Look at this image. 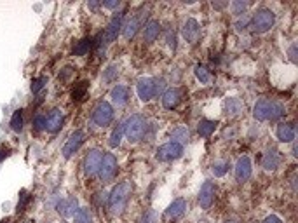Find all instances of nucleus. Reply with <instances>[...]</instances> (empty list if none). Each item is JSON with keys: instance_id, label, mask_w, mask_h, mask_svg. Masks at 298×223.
Returning <instances> with one entry per match:
<instances>
[{"instance_id": "49", "label": "nucleus", "mask_w": 298, "mask_h": 223, "mask_svg": "<svg viewBox=\"0 0 298 223\" xmlns=\"http://www.w3.org/2000/svg\"><path fill=\"white\" fill-rule=\"evenodd\" d=\"M223 223H239L237 220H227V221H223Z\"/></svg>"}, {"instance_id": "24", "label": "nucleus", "mask_w": 298, "mask_h": 223, "mask_svg": "<svg viewBox=\"0 0 298 223\" xmlns=\"http://www.w3.org/2000/svg\"><path fill=\"white\" fill-rule=\"evenodd\" d=\"M242 110H244V103L239 98H227L225 103H223V113L227 117H235L242 113Z\"/></svg>"}, {"instance_id": "8", "label": "nucleus", "mask_w": 298, "mask_h": 223, "mask_svg": "<svg viewBox=\"0 0 298 223\" xmlns=\"http://www.w3.org/2000/svg\"><path fill=\"white\" fill-rule=\"evenodd\" d=\"M122 20H124L122 13H115L112 16L108 27H106L105 32L101 34V39H103V44H105V46H108V44H112L113 40H117L119 34L122 32V25H124Z\"/></svg>"}, {"instance_id": "9", "label": "nucleus", "mask_w": 298, "mask_h": 223, "mask_svg": "<svg viewBox=\"0 0 298 223\" xmlns=\"http://www.w3.org/2000/svg\"><path fill=\"white\" fill-rule=\"evenodd\" d=\"M103 152L98 148H93L87 152L86 159H84V173L86 176H98L99 166H101Z\"/></svg>"}, {"instance_id": "12", "label": "nucleus", "mask_w": 298, "mask_h": 223, "mask_svg": "<svg viewBox=\"0 0 298 223\" xmlns=\"http://www.w3.org/2000/svg\"><path fill=\"white\" fill-rule=\"evenodd\" d=\"M84 140H86V133L84 131H75V133L70 134V138L66 140V143L63 145V157L65 159H70L73 153L77 152L80 147H82Z\"/></svg>"}, {"instance_id": "35", "label": "nucleus", "mask_w": 298, "mask_h": 223, "mask_svg": "<svg viewBox=\"0 0 298 223\" xmlns=\"http://www.w3.org/2000/svg\"><path fill=\"white\" fill-rule=\"evenodd\" d=\"M32 124L35 131H44L46 129V115L44 113H35V117L32 119Z\"/></svg>"}, {"instance_id": "41", "label": "nucleus", "mask_w": 298, "mask_h": 223, "mask_svg": "<svg viewBox=\"0 0 298 223\" xmlns=\"http://www.w3.org/2000/svg\"><path fill=\"white\" fill-rule=\"evenodd\" d=\"M166 42H168L169 49H173V51L176 49V35L173 30H168V34H166Z\"/></svg>"}, {"instance_id": "26", "label": "nucleus", "mask_w": 298, "mask_h": 223, "mask_svg": "<svg viewBox=\"0 0 298 223\" xmlns=\"http://www.w3.org/2000/svg\"><path fill=\"white\" fill-rule=\"evenodd\" d=\"M173 140L176 141V143L183 145L187 143V141L190 140V131L187 126H176L175 129H173Z\"/></svg>"}, {"instance_id": "7", "label": "nucleus", "mask_w": 298, "mask_h": 223, "mask_svg": "<svg viewBox=\"0 0 298 223\" xmlns=\"http://www.w3.org/2000/svg\"><path fill=\"white\" fill-rule=\"evenodd\" d=\"M183 155V145L176 143V141H169V143H164L157 148L156 152V159L161 160V162H171V160H176Z\"/></svg>"}, {"instance_id": "4", "label": "nucleus", "mask_w": 298, "mask_h": 223, "mask_svg": "<svg viewBox=\"0 0 298 223\" xmlns=\"http://www.w3.org/2000/svg\"><path fill=\"white\" fill-rule=\"evenodd\" d=\"M275 23V14L270 9H258L249 18V28L253 34H265Z\"/></svg>"}, {"instance_id": "29", "label": "nucleus", "mask_w": 298, "mask_h": 223, "mask_svg": "<svg viewBox=\"0 0 298 223\" xmlns=\"http://www.w3.org/2000/svg\"><path fill=\"white\" fill-rule=\"evenodd\" d=\"M91 47H93V39L86 37L80 40V42H77V46L73 47V54H75V56H86L91 51Z\"/></svg>"}, {"instance_id": "45", "label": "nucleus", "mask_w": 298, "mask_h": 223, "mask_svg": "<svg viewBox=\"0 0 298 223\" xmlns=\"http://www.w3.org/2000/svg\"><path fill=\"white\" fill-rule=\"evenodd\" d=\"M101 6L106 7V9H117V7L120 6V2H119V0H117V2H103Z\"/></svg>"}, {"instance_id": "22", "label": "nucleus", "mask_w": 298, "mask_h": 223, "mask_svg": "<svg viewBox=\"0 0 298 223\" xmlns=\"http://www.w3.org/2000/svg\"><path fill=\"white\" fill-rule=\"evenodd\" d=\"M180 100H182L180 89H176V87H169V89H166L163 94V107L168 108V110H173V108L178 107Z\"/></svg>"}, {"instance_id": "17", "label": "nucleus", "mask_w": 298, "mask_h": 223, "mask_svg": "<svg viewBox=\"0 0 298 223\" xmlns=\"http://www.w3.org/2000/svg\"><path fill=\"white\" fill-rule=\"evenodd\" d=\"M63 122H65V115H63V112L58 110V108L51 110L46 115V129L49 131V133H58V131L63 127Z\"/></svg>"}, {"instance_id": "1", "label": "nucleus", "mask_w": 298, "mask_h": 223, "mask_svg": "<svg viewBox=\"0 0 298 223\" xmlns=\"http://www.w3.org/2000/svg\"><path fill=\"white\" fill-rule=\"evenodd\" d=\"M131 192H132V185H131V181H127V180L120 181L119 185L113 186V190L110 192V195H108V200H106L110 213H112L113 216H120V214L126 211L127 200H129V197H131Z\"/></svg>"}, {"instance_id": "5", "label": "nucleus", "mask_w": 298, "mask_h": 223, "mask_svg": "<svg viewBox=\"0 0 298 223\" xmlns=\"http://www.w3.org/2000/svg\"><path fill=\"white\" fill-rule=\"evenodd\" d=\"M91 120L96 127H106L112 124L113 120V107L108 103V101H99V103L94 107L93 115H91Z\"/></svg>"}, {"instance_id": "43", "label": "nucleus", "mask_w": 298, "mask_h": 223, "mask_svg": "<svg viewBox=\"0 0 298 223\" xmlns=\"http://www.w3.org/2000/svg\"><path fill=\"white\" fill-rule=\"evenodd\" d=\"M288 54H289V60H291L293 63H296V44H293V46L289 47Z\"/></svg>"}, {"instance_id": "25", "label": "nucleus", "mask_w": 298, "mask_h": 223, "mask_svg": "<svg viewBox=\"0 0 298 223\" xmlns=\"http://www.w3.org/2000/svg\"><path fill=\"white\" fill-rule=\"evenodd\" d=\"M216 126H218V122H216V120L201 119V122H199V126H197V133L201 134L202 138H209L213 133H215Z\"/></svg>"}, {"instance_id": "40", "label": "nucleus", "mask_w": 298, "mask_h": 223, "mask_svg": "<svg viewBox=\"0 0 298 223\" xmlns=\"http://www.w3.org/2000/svg\"><path fill=\"white\" fill-rule=\"evenodd\" d=\"M28 200H30V195H28V192H21V195H20V202H18V213L20 211H23L25 209V206L28 204Z\"/></svg>"}, {"instance_id": "28", "label": "nucleus", "mask_w": 298, "mask_h": 223, "mask_svg": "<svg viewBox=\"0 0 298 223\" xmlns=\"http://www.w3.org/2000/svg\"><path fill=\"white\" fill-rule=\"evenodd\" d=\"M194 74H196L197 80L201 84H211L213 75H211V72H209L208 68L204 67V65H196V68H194Z\"/></svg>"}, {"instance_id": "19", "label": "nucleus", "mask_w": 298, "mask_h": 223, "mask_svg": "<svg viewBox=\"0 0 298 223\" xmlns=\"http://www.w3.org/2000/svg\"><path fill=\"white\" fill-rule=\"evenodd\" d=\"M185 211H187V200L180 197V199H175L169 204L164 214L168 220H178V218H182L185 214Z\"/></svg>"}, {"instance_id": "34", "label": "nucleus", "mask_w": 298, "mask_h": 223, "mask_svg": "<svg viewBox=\"0 0 298 223\" xmlns=\"http://www.w3.org/2000/svg\"><path fill=\"white\" fill-rule=\"evenodd\" d=\"M11 127L16 133H20L23 129V110H16L13 113V117H11Z\"/></svg>"}, {"instance_id": "15", "label": "nucleus", "mask_w": 298, "mask_h": 223, "mask_svg": "<svg viewBox=\"0 0 298 223\" xmlns=\"http://www.w3.org/2000/svg\"><path fill=\"white\" fill-rule=\"evenodd\" d=\"M182 35L189 44H196L199 37H201V25H199V21L194 20V18L187 20L182 28Z\"/></svg>"}, {"instance_id": "32", "label": "nucleus", "mask_w": 298, "mask_h": 223, "mask_svg": "<svg viewBox=\"0 0 298 223\" xmlns=\"http://www.w3.org/2000/svg\"><path fill=\"white\" fill-rule=\"evenodd\" d=\"M87 89H89V84L87 82H79L72 91V98L73 101H82L87 96Z\"/></svg>"}, {"instance_id": "39", "label": "nucleus", "mask_w": 298, "mask_h": 223, "mask_svg": "<svg viewBox=\"0 0 298 223\" xmlns=\"http://www.w3.org/2000/svg\"><path fill=\"white\" fill-rule=\"evenodd\" d=\"M139 223H157V213L154 209L145 211V214L141 216V221Z\"/></svg>"}, {"instance_id": "36", "label": "nucleus", "mask_w": 298, "mask_h": 223, "mask_svg": "<svg viewBox=\"0 0 298 223\" xmlns=\"http://www.w3.org/2000/svg\"><path fill=\"white\" fill-rule=\"evenodd\" d=\"M248 6H249L248 2H241V0H235V2L230 4L232 13H234L235 16H241V14H244L246 9H248Z\"/></svg>"}, {"instance_id": "27", "label": "nucleus", "mask_w": 298, "mask_h": 223, "mask_svg": "<svg viewBox=\"0 0 298 223\" xmlns=\"http://www.w3.org/2000/svg\"><path fill=\"white\" fill-rule=\"evenodd\" d=\"M229 167H230V162H229V160H225V159H218V160H215V162L211 164V171H213V174H215L216 178L225 176L227 171H229Z\"/></svg>"}, {"instance_id": "18", "label": "nucleus", "mask_w": 298, "mask_h": 223, "mask_svg": "<svg viewBox=\"0 0 298 223\" xmlns=\"http://www.w3.org/2000/svg\"><path fill=\"white\" fill-rule=\"evenodd\" d=\"M110 98H112V103L117 108L126 107L127 101H129V87L122 86V84H117L112 91H110Z\"/></svg>"}, {"instance_id": "30", "label": "nucleus", "mask_w": 298, "mask_h": 223, "mask_svg": "<svg viewBox=\"0 0 298 223\" xmlns=\"http://www.w3.org/2000/svg\"><path fill=\"white\" fill-rule=\"evenodd\" d=\"M119 74H120L119 67L113 63V65H108V67H106V70H103L101 79H103V82H105V84H112V82H115V80H117Z\"/></svg>"}, {"instance_id": "42", "label": "nucleus", "mask_w": 298, "mask_h": 223, "mask_svg": "<svg viewBox=\"0 0 298 223\" xmlns=\"http://www.w3.org/2000/svg\"><path fill=\"white\" fill-rule=\"evenodd\" d=\"M154 87H156V96L157 94H164L166 80L164 79H154Z\"/></svg>"}, {"instance_id": "10", "label": "nucleus", "mask_w": 298, "mask_h": 223, "mask_svg": "<svg viewBox=\"0 0 298 223\" xmlns=\"http://www.w3.org/2000/svg\"><path fill=\"white\" fill-rule=\"evenodd\" d=\"M251 173H253L251 159H249L248 155L239 157L237 162H235V167H234L235 180H237L239 183H244V181H248L249 178H251Z\"/></svg>"}, {"instance_id": "50", "label": "nucleus", "mask_w": 298, "mask_h": 223, "mask_svg": "<svg viewBox=\"0 0 298 223\" xmlns=\"http://www.w3.org/2000/svg\"><path fill=\"white\" fill-rule=\"evenodd\" d=\"M4 223H9V221H4Z\"/></svg>"}, {"instance_id": "44", "label": "nucleus", "mask_w": 298, "mask_h": 223, "mask_svg": "<svg viewBox=\"0 0 298 223\" xmlns=\"http://www.w3.org/2000/svg\"><path fill=\"white\" fill-rule=\"evenodd\" d=\"M263 223H282V220L279 216H275V214H270V216L265 218Z\"/></svg>"}, {"instance_id": "20", "label": "nucleus", "mask_w": 298, "mask_h": 223, "mask_svg": "<svg viewBox=\"0 0 298 223\" xmlns=\"http://www.w3.org/2000/svg\"><path fill=\"white\" fill-rule=\"evenodd\" d=\"M159 35H161V23L156 20H150L148 23L145 25V28H143V42H146V44L156 42V40L159 39Z\"/></svg>"}, {"instance_id": "23", "label": "nucleus", "mask_w": 298, "mask_h": 223, "mask_svg": "<svg viewBox=\"0 0 298 223\" xmlns=\"http://www.w3.org/2000/svg\"><path fill=\"white\" fill-rule=\"evenodd\" d=\"M141 23H143L141 16H132V18H129V20L126 21V25H122V35L127 40H131L136 34H138V30H139V27H141Z\"/></svg>"}, {"instance_id": "6", "label": "nucleus", "mask_w": 298, "mask_h": 223, "mask_svg": "<svg viewBox=\"0 0 298 223\" xmlns=\"http://www.w3.org/2000/svg\"><path fill=\"white\" fill-rule=\"evenodd\" d=\"M117 171H119V164H117V159L113 153H103L101 159V166H99L98 176L101 181H112L113 178L117 176Z\"/></svg>"}, {"instance_id": "33", "label": "nucleus", "mask_w": 298, "mask_h": 223, "mask_svg": "<svg viewBox=\"0 0 298 223\" xmlns=\"http://www.w3.org/2000/svg\"><path fill=\"white\" fill-rule=\"evenodd\" d=\"M73 223H93V213L89 207H80L73 216Z\"/></svg>"}, {"instance_id": "38", "label": "nucleus", "mask_w": 298, "mask_h": 223, "mask_svg": "<svg viewBox=\"0 0 298 223\" xmlns=\"http://www.w3.org/2000/svg\"><path fill=\"white\" fill-rule=\"evenodd\" d=\"M249 18H251V16H246V14L239 16L237 21H235V30H237V32H244L246 28H249Z\"/></svg>"}, {"instance_id": "31", "label": "nucleus", "mask_w": 298, "mask_h": 223, "mask_svg": "<svg viewBox=\"0 0 298 223\" xmlns=\"http://www.w3.org/2000/svg\"><path fill=\"white\" fill-rule=\"evenodd\" d=\"M122 134H124V122H120L119 126L115 127V129L112 131V134H110V140H108V145L112 148H117L120 145V141H122Z\"/></svg>"}, {"instance_id": "13", "label": "nucleus", "mask_w": 298, "mask_h": 223, "mask_svg": "<svg viewBox=\"0 0 298 223\" xmlns=\"http://www.w3.org/2000/svg\"><path fill=\"white\" fill-rule=\"evenodd\" d=\"M136 93L141 101H150L152 98H156V87H154V79L152 77H141L136 84Z\"/></svg>"}, {"instance_id": "48", "label": "nucleus", "mask_w": 298, "mask_h": 223, "mask_svg": "<svg viewBox=\"0 0 298 223\" xmlns=\"http://www.w3.org/2000/svg\"><path fill=\"white\" fill-rule=\"evenodd\" d=\"M99 6H101L99 2H87V7H91V9H96Z\"/></svg>"}, {"instance_id": "37", "label": "nucleus", "mask_w": 298, "mask_h": 223, "mask_svg": "<svg viewBox=\"0 0 298 223\" xmlns=\"http://www.w3.org/2000/svg\"><path fill=\"white\" fill-rule=\"evenodd\" d=\"M47 84V77H39V79H33L32 80V93H40V91L44 89V86Z\"/></svg>"}, {"instance_id": "47", "label": "nucleus", "mask_w": 298, "mask_h": 223, "mask_svg": "<svg viewBox=\"0 0 298 223\" xmlns=\"http://www.w3.org/2000/svg\"><path fill=\"white\" fill-rule=\"evenodd\" d=\"M211 6L215 7V9H223V7L227 6V2H213Z\"/></svg>"}, {"instance_id": "46", "label": "nucleus", "mask_w": 298, "mask_h": 223, "mask_svg": "<svg viewBox=\"0 0 298 223\" xmlns=\"http://www.w3.org/2000/svg\"><path fill=\"white\" fill-rule=\"evenodd\" d=\"M9 155V150H6V148H0V162H2L6 157Z\"/></svg>"}, {"instance_id": "2", "label": "nucleus", "mask_w": 298, "mask_h": 223, "mask_svg": "<svg viewBox=\"0 0 298 223\" xmlns=\"http://www.w3.org/2000/svg\"><path fill=\"white\" fill-rule=\"evenodd\" d=\"M286 113L284 107H282L279 101L275 100H268V98H262L255 103L253 107V117L260 122H275L279 120L282 115Z\"/></svg>"}, {"instance_id": "16", "label": "nucleus", "mask_w": 298, "mask_h": 223, "mask_svg": "<svg viewBox=\"0 0 298 223\" xmlns=\"http://www.w3.org/2000/svg\"><path fill=\"white\" fill-rule=\"evenodd\" d=\"M281 166V153L277 148H267L262 157V167L265 171H275Z\"/></svg>"}, {"instance_id": "14", "label": "nucleus", "mask_w": 298, "mask_h": 223, "mask_svg": "<svg viewBox=\"0 0 298 223\" xmlns=\"http://www.w3.org/2000/svg\"><path fill=\"white\" fill-rule=\"evenodd\" d=\"M56 209H58V213H60L61 216L73 218L77 214V211L80 209V207H79V200H77L75 195L66 197V199L60 200V202L56 204Z\"/></svg>"}, {"instance_id": "21", "label": "nucleus", "mask_w": 298, "mask_h": 223, "mask_svg": "<svg viewBox=\"0 0 298 223\" xmlns=\"http://www.w3.org/2000/svg\"><path fill=\"white\" fill-rule=\"evenodd\" d=\"M275 136L281 143H291L295 140V126L288 122H281L275 131Z\"/></svg>"}, {"instance_id": "3", "label": "nucleus", "mask_w": 298, "mask_h": 223, "mask_svg": "<svg viewBox=\"0 0 298 223\" xmlns=\"http://www.w3.org/2000/svg\"><path fill=\"white\" fill-rule=\"evenodd\" d=\"M146 129H148L146 119L143 115H139V113L131 115L124 122V134H126V138L131 143H138L139 140H143V136L146 134Z\"/></svg>"}, {"instance_id": "11", "label": "nucleus", "mask_w": 298, "mask_h": 223, "mask_svg": "<svg viewBox=\"0 0 298 223\" xmlns=\"http://www.w3.org/2000/svg\"><path fill=\"white\" fill-rule=\"evenodd\" d=\"M215 193H216V186L213 181H204L201 186V190H199V204H201L202 209H209V207L213 206V202H215Z\"/></svg>"}]
</instances>
